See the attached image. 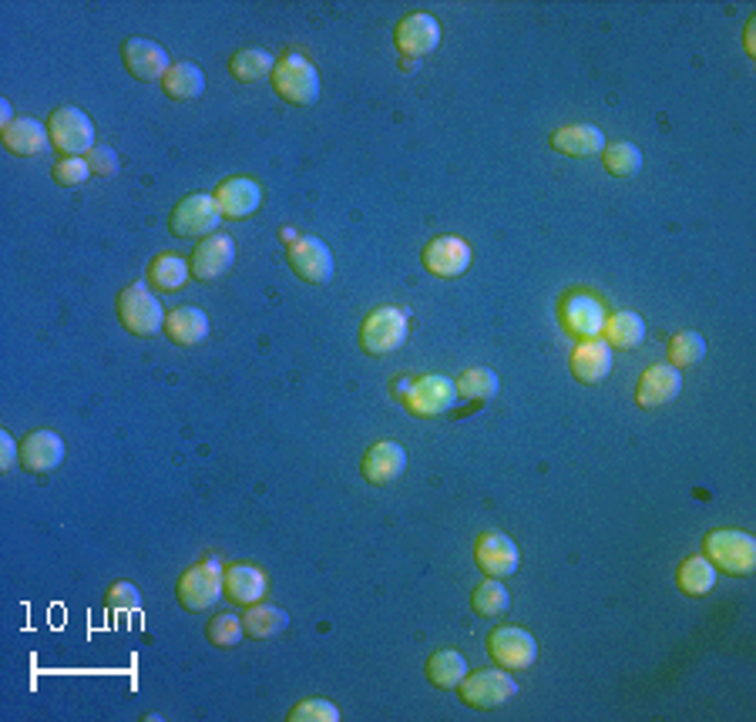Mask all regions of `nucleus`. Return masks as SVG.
<instances>
[{"instance_id":"22","label":"nucleus","mask_w":756,"mask_h":722,"mask_svg":"<svg viewBox=\"0 0 756 722\" xmlns=\"http://www.w3.org/2000/svg\"><path fill=\"white\" fill-rule=\"evenodd\" d=\"M548 145L558 151V155H572V158H592V155H602V148L609 145L602 128L599 125H564L558 131H551Z\"/></svg>"},{"instance_id":"21","label":"nucleus","mask_w":756,"mask_h":722,"mask_svg":"<svg viewBox=\"0 0 756 722\" xmlns=\"http://www.w3.org/2000/svg\"><path fill=\"white\" fill-rule=\"evenodd\" d=\"M65 464V441L55 431H35L21 441V467L31 474H51Z\"/></svg>"},{"instance_id":"30","label":"nucleus","mask_w":756,"mask_h":722,"mask_svg":"<svg viewBox=\"0 0 756 722\" xmlns=\"http://www.w3.org/2000/svg\"><path fill=\"white\" fill-rule=\"evenodd\" d=\"M188 276H193V266L178 253H158L148 266V283L158 293H178L188 283Z\"/></svg>"},{"instance_id":"11","label":"nucleus","mask_w":756,"mask_h":722,"mask_svg":"<svg viewBox=\"0 0 756 722\" xmlns=\"http://www.w3.org/2000/svg\"><path fill=\"white\" fill-rule=\"evenodd\" d=\"M488 655L508 672H524L538 659V642L531 632L518 625H501L488 635Z\"/></svg>"},{"instance_id":"33","label":"nucleus","mask_w":756,"mask_h":722,"mask_svg":"<svg viewBox=\"0 0 756 722\" xmlns=\"http://www.w3.org/2000/svg\"><path fill=\"white\" fill-rule=\"evenodd\" d=\"M424 672H428L431 685H438V689H458L461 679L468 675V659L461 652H454V649H444V652H434L428 659V669Z\"/></svg>"},{"instance_id":"46","label":"nucleus","mask_w":756,"mask_h":722,"mask_svg":"<svg viewBox=\"0 0 756 722\" xmlns=\"http://www.w3.org/2000/svg\"><path fill=\"white\" fill-rule=\"evenodd\" d=\"M401 71H404V75H414V71H418V61H411V58H404V65H401Z\"/></svg>"},{"instance_id":"7","label":"nucleus","mask_w":756,"mask_h":722,"mask_svg":"<svg viewBox=\"0 0 756 722\" xmlns=\"http://www.w3.org/2000/svg\"><path fill=\"white\" fill-rule=\"evenodd\" d=\"M48 135H51V145L65 151V158H85L95 148V121L75 105H61L51 111Z\"/></svg>"},{"instance_id":"43","label":"nucleus","mask_w":756,"mask_h":722,"mask_svg":"<svg viewBox=\"0 0 756 722\" xmlns=\"http://www.w3.org/2000/svg\"><path fill=\"white\" fill-rule=\"evenodd\" d=\"M14 464H21V444L8 434L0 431V471H14Z\"/></svg>"},{"instance_id":"26","label":"nucleus","mask_w":756,"mask_h":722,"mask_svg":"<svg viewBox=\"0 0 756 722\" xmlns=\"http://www.w3.org/2000/svg\"><path fill=\"white\" fill-rule=\"evenodd\" d=\"M223 589H226V595L236 602V605H256V602H263V595H266V589H269V578H266V572L263 568H256V565H229L226 568V578H223Z\"/></svg>"},{"instance_id":"40","label":"nucleus","mask_w":756,"mask_h":722,"mask_svg":"<svg viewBox=\"0 0 756 722\" xmlns=\"http://www.w3.org/2000/svg\"><path fill=\"white\" fill-rule=\"evenodd\" d=\"M51 178L58 186L65 189H75V186H85L91 178V168H88V158H61L55 168H51Z\"/></svg>"},{"instance_id":"14","label":"nucleus","mask_w":756,"mask_h":722,"mask_svg":"<svg viewBox=\"0 0 756 722\" xmlns=\"http://www.w3.org/2000/svg\"><path fill=\"white\" fill-rule=\"evenodd\" d=\"M289 269L310 283V286H323L333 279V253L323 239L316 236H300L293 246H289Z\"/></svg>"},{"instance_id":"44","label":"nucleus","mask_w":756,"mask_h":722,"mask_svg":"<svg viewBox=\"0 0 756 722\" xmlns=\"http://www.w3.org/2000/svg\"><path fill=\"white\" fill-rule=\"evenodd\" d=\"M746 55L756 58V44H753V21L746 24Z\"/></svg>"},{"instance_id":"29","label":"nucleus","mask_w":756,"mask_h":722,"mask_svg":"<svg viewBox=\"0 0 756 722\" xmlns=\"http://www.w3.org/2000/svg\"><path fill=\"white\" fill-rule=\"evenodd\" d=\"M243 629H246V639L266 642V639H276L289 629V615L279 605H259L256 602V605H246Z\"/></svg>"},{"instance_id":"10","label":"nucleus","mask_w":756,"mask_h":722,"mask_svg":"<svg viewBox=\"0 0 756 722\" xmlns=\"http://www.w3.org/2000/svg\"><path fill=\"white\" fill-rule=\"evenodd\" d=\"M401 404L408 407V414H414L421 421L441 417L458 404V384L451 377H441V374L421 377V380L411 384V390L401 397Z\"/></svg>"},{"instance_id":"8","label":"nucleus","mask_w":756,"mask_h":722,"mask_svg":"<svg viewBox=\"0 0 756 722\" xmlns=\"http://www.w3.org/2000/svg\"><path fill=\"white\" fill-rule=\"evenodd\" d=\"M606 303L586 289H572L564 293L561 303H558V323L561 329L576 336V339H592V336H602V326H606Z\"/></svg>"},{"instance_id":"47","label":"nucleus","mask_w":756,"mask_h":722,"mask_svg":"<svg viewBox=\"0 0 756 722\" xmlns=\"http://www.w3.org/2000/svg\"><path fill=\"white\" fill-rule=\"evenodd\" d=\"M283 239H286V243L293 246V243H296V229H289V226H286V229H283Z\"/></svg>"},{"instance_id":"32","label":"nucleus","mask_w":756,"mask_h":722,"mask_svg":"<svg viewBox=\"0 0 756 722\" xmlns=\"http://www.w3.org/2000/svg\"><path fill=\"white\" fill-rule=\"evenodd\" d=\"M273 68H276V61H273V55L263 51V48H243V51H236L233 61H229V75H233L236 81H243V85H256V81H263V78H273Z\"/></svg>"},{"instance_id":"25","label":"nucleus","mask_w":756,"mask_h":722,"mask_svg":"<svg viewBox=\"0 0 756 722\" xmlns=\"http://www.w3.org/2000/svg\"><path fill=\"white\" fill-rule=\"evenodd\" d=\"M0 141H4V148L11 155L31 158L48 148L51 135H48V125H41L38 118H14L11 125H4V131H0Z\"/></svg>"},{"instance_id":"36","label":"nucleus","mask_w":756,"mask_h":722,"mask_svg":"<svg viewBox=\"0 0 756 722\" xmlns=\"http://www.w3.org/2000/svg\"><path fill=\"white\" fill-rule=\"evenodd\" d=\"M454 384H458V397H471V400H491V397H498V390H501L498 374L488 370V367H471V370H464Z\"/></svg>"},{"instance_id":"35","label":"nucleus","mask_w":756,"mask_h":722,"mask_svg":"<svg viewBox=\"0 0 756 722\" xmlns=\"http://www.w3.org/2000/svg\"><path fill=\"white\" fill-rule=\"evenodd\" d=\"M706 356V339L703 333H693V329H683L669 339V367L683 370V367H696L699 359Z\"/></svg>"},{"instance_id":"41","label":"nucleus","mask_w":756,"mask_h":722,"mask_svg":"<svg viewBox=\"0 0 756 722\" xmlns=\"http://www.w3.org/2000/svg\"><path fill=\"white\" fill-rule=\"evenodd\" d=\"M85 158H88L91 175H98V178H115L118 168H121V158H118V151L111 145H95Z\"/></svg>"},{"instance_id":"12","label":"nucleus","mask_w":756,"mask_h":722,"mask_svg":"<svg viewBox=\"0 0 756 722\" xmlns=\"http://www.w3.org/2000/svg\"><path fill=\"white\" fill-rule=\"evenodd\" d=\"M474 562L488 578H511L521 568V552L504 531H481L474 541Z\"/></svg>"},{"instance_id":"16","label":"nucleus","mask_w":756,"mask_h":722,"mask_svg":"<svg viewBox=\"0 0 756 722\" xmlns=\"http://www.w3.org/2000/svg\"><path fill=\"white\" fill-rule=\"evenodd\" d=\"M193 279H199V283H216V279H223L233 266H236V243H233V236H226V233H216V236H209V239H203L199 246H196V253H193Z\"/></svg>"},{"instance_id":"27","label":"nucleus","mask_w":756,"mask_h":722,"mask_svg":"<svg viewBox=\"0 0 756 722\" xmlns=\"http://www.w3.org/2000/svg\"><path fill=\"white\" fill-rule=\"evenodd\" d=\"M161 91L171 101H196L206 95V75L196 61H178L161 78Z\"/></svg>"},{"instance_id":"6","label":"nucleus","mask_w":756,"mask_h":722,"mask_svg":"<svg viewBox=\"0 0 756 722\" xmlns=\"http://www.w3.org/2000/svg\"><path fill=\"white\" fill-rule=\"evenodd\" d=\"M223 578H226V568L219 565V558L216 555H206L199 565H193V568H188L178 578V589H175L178 605L185 612H206V609H213L219 602V595L226 592L223 589Z\"/></svg>"},{"instance_id":"13","label":"nucleus","mask_w":756,"mask_h":722,"mask_svg":"<svg viewBox=\"0 0 756 722\" xmlns=\"http://www.w3.org/2000/svg\"><path fill=\"white\" fill-rule=\"evenodd\" d=\"M471 246L458 236H438L424 246L421 253V263L431 276H441V279H458L471 269Z\"/></svg>"},{"instance_id":"28","label":"nucleus","mask_w":756,"mask_h":722,"mask_svg":"<svg viewBox=\"0 0 756 722\" xmlns=\"http://www.w3.org/2000/svg\"><path fill=\"white\" fill-rule=\"evenodd\" d=\"M602 339L612 346V349H636L646 343V319L636 313V309H619L612 316H606V326H602Z\"/></svg>"},{"instance_id":"24","label":"nucleus","mask_w":756,"mask_h":722,"mask_svg":"<svg viewBox=\"0 0 756 722\" xmlns=\"http://www.w3.org/2000/svg\"><path fill=\"white\" fill-rule=\"evenodd\" d=\"M165 336L175 346H199V343H206V336H209V316H206V309H199L193 303L168 309V316H165Z\"/></svg>"},{"instance_id":"42","label":"nucleus","mask_w":756,"mask_h":722,"mask_svg":"<svg viewBox=\"0 0 756 722\" xmlns=\"http://www.w3.org/2000/svg\"><path fill=\"white\" fill-rule=\"evenodd\" d=\"M105 605H108L111 612H131V609L141 605V592H138L131 582H115V585L105 592Z\"/></svg>"},{"instance_id":"45","label":"nucleus","mask_w":756,"mask_h":722,"mask_svg":"<svg viewBox=\"0 0 756 722\" xmlns=\"http://www.w3.org/2000/svg\"><path fill=\"white\" fill-rule=\"evenodd\" d=\"M0 118H4V125H11V101H0Z\"/></svg>"},{"instance_id":"15","label":"nucleus","mask_w":756,"mask_h":722,"mask_svg":"<svg viewBox=\"0 0 756 722\" xmlns=\"http://www.w3.org/2000/svg\"><path fill=\"white\" fill-rule=\"evenodd\" d=\"M404 471H408V451L397 441H376L360 461V474L373 487L394 484Z\"/></svg>"},{"instance_id":"2","label":"nucleus","mask_w":756,"mask_h":722,"mask_svg":"<svg viewBox=\"0 0 756 722\" xmlns=\"http://www.w3.org/2000/svg\"><path fill=\"white\" fill-rule=\"evenodd\" d=\"M115 309H118V319L128 333L148 339V336H158L165 329V309L158 303V296L145 286V283H128L118 299H115Z\"/></svg>"},{"instance_id":"31","label":"nucleus","mask_w":756,"mask_h":722,"mask_svg":"<svg viewBox=\"0 0 756 722\" xmlns=\"http://www.w3.org/2000/svg\"><path fill=\"white\" fill-rule=\"evenodd\" d=\"M676 585L689 599H703L716 589V568L706 555H693L676 568Z\"/></svg>"},{"instance_id":"9","label":"nucleus","mask_w":756,"mask_h":722,"mask_svg":"<svg viewBox=\"0 0 756 722\" xmlns=\"http://www.w3.org/2000/svg\"><path fill=\"white\" fill-rule=\"evenodd\" d=\"M461 692V702L471 705V709H494V705H504L508 699H514L518 692V682L508 669H481V672H468L458 685Z\"/></svg>"},{"instance_id":"5","label":"nucleus","mask_w":756,"mask_h":722,"mask_svg":"<svg viewBox=\"0 0 756 722\" xmlns=\"http://www.w3.org/2000/svg\"><path fill=\"white\" fill-rule=\"evenodd\" d=\"M219 222H223V212H219V202L216 196H206V192H193L185 196L171 216H168V233L175 239H209L219 233Z\"/></svg>"},{"instance_id":"38","label":"nucleus","mask_w":756,"mask_h":722,"mask_svg":"<svg viewBox=\"0 0 756 722\" xmlns=\"http://www.w3.org/2000/svg\"><path fill=\"white\" fill-rule=\"evenodd\" d=\"M206 635H209V642L216 645V649H236L243 639H246V629H243V619H236V615H216L209 625H206Z\"/></svg>"},{"instance_id":"23","label":"nucleus","mask_w":756,"mask_h":722,"mask_svg":"<svg viewBox=\"0 0 756 722\" xmlns=\"http://www.w3.org/2000/svg\"><path fill=\"white\" fill-rule=\"evenodd\" d=\"M683 394V374L669 364H656L649 367L639 384H636V400L639 407H662L669 400H676Z\"/></svg>"},{"instance_id":"39","label":"nucleus","mask_w":756,"mask_h":722,"mask_svg":"<svg viewBox=\"0 0 756 722\" xmlns=\"http://www.w3.org/2000/svg\"><path fill=\"white\" fill-rule=\"evenodd\" d=\"M289 722H340V709L326 699H306V702H296L289 712H286Z\"/></svg>"},{"instance_id":"17","label":"nucleus","mask_w":756,"mask_h":722,"mask_svg":"<svg viewBox=\"0 0 756 722\" xmlns=\"http://www.w3.org/2000/svg\"><path fill=\"white\" fill-rule=\"evenodd\" d=\"M394 41H397V48H401L404 58L418 61V58L434 55V51L441 48V24H438L434 14H424V11L408 14V18L397 24Z\"/></svg>"},{"instance_id":"3","label":"nucleus","mask_w":756,"mask_h":722,"mask_svg":"<svg viewBox=\"0 0 756 722\" xmlns=\"http://www.w3.org/2000/svg\"><path fill=\"white\" fill-rule=\"evenodd\" d=\"M408 333H411V319L401 306H376L366 313L360 326V346L370 356H387L408 343Z\"/></svg>"},{"instance_id":"1","label":"nucleus","mask_w":756,"mask_h":722,"mask_svg":"<svg viewBox=\"0 0 756 722\" xmlns=\"http://www.w3.org/2000/svg\"><path fill=\"white\" fill-rule=\"evenodd\" d=\"M703 552L716 572L749 575L756 568V537L736 527H716L703 537Z\"/></svg>"},{"instance_id":"19","label":"nucleus","mask_w":756,"mask_h":722,"mask_svg":"<svg viewBox=\"0 0 756 722\" xmlns=\"http://www.w3.org/2000/svg\"><path fill=\"white\" fill-rule=\"evenodd\" d=\"M121 61H125L128 75L138 78V81H161L171 68L168 51L158 41H148V38H128L125 48H121Z\"/></svg>"},{"instance_id":"20","label":"nucleus","mask_w":756,"mask_h":722,"mask_svg":"<svg viewBox=\"0 0 756 722\" xmlns=\"http://www.w3.org/2000/svg\"><path fill=\"white\" fill-rule=\"evenodd\" d=\"M216 202L223 219H249L263 206V189L246 175H233L216 189Z\"/></svg>"},{"instance_id":"4","label":"nucleus","mask_w":756,"mask_h":722,"mask_svg":"<svg viewBox=\"0 0 756 722\" xmlns=\"http://www.w3.org/2000/svg\"><path fill=\"white\" fill-rule=\"evenodd\" d=\"M273 91L286 101V105H296V108H310L316 105L320 98V75L313 68L310 58L289 51L276 61L273 68Z\"/></svg>"},{"instance_id":"34","label":"nucleus","mask_w":756,"mask_h":722,"mask_svg":"<svg viewBox=\"0 0 756 722\" xmlns=\"http://www.w3.org/2000/svg\"><path fill=\"white\" fill-rule=\"evenodd\" d=\"M602 165L612 178H632L642 168V151L632 141H616L602 148Z\"/></svg>"},{"instance_id":"18","label":"nucleus","mask_w":756,"mask_h":722,"mask_svg":"<svg viewBox=\"0 0 756 722\" xmlns=\"http://www.w3.org/2000/svg\"><path fill=\"white\" fill-rule=\"evenodd\" d=\"M569 367H572V377L579 384L596 387V384H602L612 374V346L602 336L579 339L572 356H569Z\"/></svg>"},{"instance_id":"37","label":"nucleus","mask_w":756,"mask_h":722,"mask_svg":"<svg viewBox=\"0 0 756 722\" xmlns=\"http://www.w3.org/2000/svg\"><path fill=\"white\" fill-rule=\"evenodd\" d=\"M471 605H474V612H478L481 619H498V615H504V612L511 609V595H508V589H504L498 578H488L484 585L474 589Z\"/></svg>"}]
</instances>
